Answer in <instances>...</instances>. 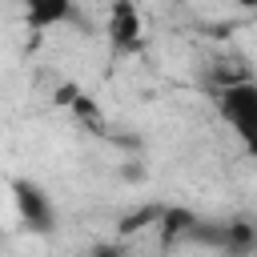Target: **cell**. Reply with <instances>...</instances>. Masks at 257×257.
<instances>
[{
  "mask_svg": "<svg viewBox=\"0 0 257 257\" xmlns=\"http://www.w3.org/2000/svg\"><path fill=\"white\" fill-rule=\"evenodd\" d=\"M209 96H213L217 112L237 128V137H241L245 145H253V128H257V84H253V80L209 84Z\"/></svg>",
  "mask_w": 257,
  "mask_h": 257,
  "instance_id": "6da1fadb",
  "label": "cell"
},
{
  "mask_svg": "<svg viewBox=\"0 0 257 257\" xmlns=\"http://www.w3.org/2000/svg\"><path fill=\"white\" fill-rule=\"evenodd\" d=\"M8 189H12V205H16V217L24 221V229L48 237L56 229V205L44 193V185H36L32 177H12Z\"/></svg>",
  "mask_w": 257,
  "mask_h": 257,
  "instance_id": "7a4b0ae2",
  "label": "cell"
},
{
  "mask_svg": "<svg viewBox=\"0 0 257 257\" xmlns=\"http://www.w3.org/2000/svg\"><path fill=\"white\" fill-rule=\"evenodd\" d=\"M104 32H108V44H112L116 56L137 52V44H141V8H137L133 0L108 4V24H104Z\"/></svg>",
  "mask_w": 257,
  "mask_h": 257,
  "instance_id": "3957f363",
  "label": "cell"
},
{
  "mask_svg": "<svg viewBox=\"0 0 257 257\" xmlns=\"http://www.w3.org/2000/svg\"><path fill=\"white\" fill-rule=\"evenodd\" d=\"M68 20H80L76 8H72V0H32V4L24 8L28 32H48V28L68 24Z\"/></svg>",
  "mask_w": 257,
  "mask_h": 257,
  "instance_id": "277c9868",
  "label": "cell"
},
{
  "mask_svg": "<svg viewBox=\"0 0 257 257\" xmlns=\"http://www.w3.org/2000/svg\"><path fill=\"white\" fill-rule=\"evenodd\" d=\"M197 213L193 209H177V205H161V217H157V233L165 245H177V241H189L193 229H197Z\"/></svg>",
  "mask_w": 257,
  "mask_h": 257,
  "instance_id": "5b68a950",
  "label": "cell"
},
{
  "mask_svg": "<svg viewBox=\"0 0 257 257\" xmlns=\"http://www.w3.org/2000/svg\"><path fill=\"white\" fill-rule=\"evenodd\" d=\"M217 249H225L229 257H253V249H257V229H253V221H249V217L225 221V225H221Z\"/></svg>",
  "mask_w": 257,
  "mask_h": 257,
  "instance_id": "8992f818",
  "label": "cell"
},
{
  "mask_svg": "<svg viewBox=\"0 0 257 257\" xmlns=\"http://www.w3.org/2000/svg\"><path fill=\"white\" fill-rule=\"evenodd\" d=\"M68 112H72V120L84 128V133H108V120H104V108L96 104V96H88L84 88H80V96L68 104Z\"/></svg>",
  "mask_w": 257,
  "mask_h": 257,
  "instance_id": "52a82bcc",
  "label": "cell"
},
{
  "mask_svg": "<svg viewBox=\"0 0 257 257\" xmlns=\"http://www.w3.org/2000/svg\"><path fill=\"white\" fill-rule=\"evenodd\" d=\"M157 217H161V205H141V209L124 213V217L116 221V241H124V237H137V233L153 229V225H157Z\"/></svg>",
  "mask_w": 257,
  "mask_h": 257,
  "instance_id": "ba28073f",
  "label": "cell"
},
{
  "mask_svg": "<svg viewBox=\"0 0 257 257\" xmlns=\"http://www.w3.org/2000/svg\"><path fill=\"white\" fill-rule=\"evenodd\" d=\"M88 257H133V253L124 249V241H96L88 249Z\"/></svg>",
  "mask_w": 257,
  "mask_h": 257,
  "instance_id": "9c48e42d",
  "label": "cell"
},
{
  "mask_svg": "<svg viewBox=\"0 0 257 257\" xmlns=\"http://www.w3.org/2000/svg\"><path fill=\"white\" fill-rule=\"evenodd\" d=\"M76 96H80V84H72V80H64V84L56 88V104H60V108H68Z\"/></svg>",
  "mask_w": 257,
  "mask_h": 257,
  "instance_id": "30bf717a",
  "label": "cell"
}]
</instances>
